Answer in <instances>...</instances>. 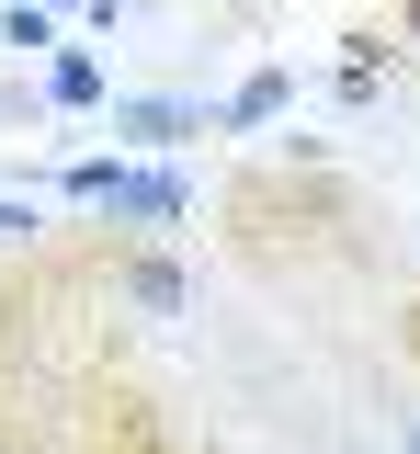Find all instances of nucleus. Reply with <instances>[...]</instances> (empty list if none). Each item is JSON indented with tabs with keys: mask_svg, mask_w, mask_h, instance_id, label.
I'll return each instance as SVG.
<instances>
[{
	"mask_svg": "<svg viewBox=\"0 0 420 454\" xmlns=\"http://www.w3.org/2000/svg\"><path fill=\"white\" fill-rule=\"evenodd\" d=\"M228 250H239L250 273H318V262H353L363 250V193L341 182V170L318 160H284V170H250V182H228Z\"/></svg>",
	"mask_w": 420,
	"mask_h": 454,
	"instance_id": "nucleus-1",
	"label": "nucleus"
},
{
	"mask_svg": "<svg viewBox=\"0 0 420 454\" xmlns=\"http://www.w3.org/2000/svg\"><path fill=\"white\" fill-rule=\"evenodd\" d=\"M103 284L136 318H182L193 307V273L171 262V239H136V227H103Z\"/></svg>",
	"mask_w": 420,
	"mask_h": 454,
	"instance_id": "nucleus-2",
	"label": "nucleus"
},
{
	"mask_svg": "<svg viewBox=\"0 0 420 454\" xmlns=\"http://www.w3.org/2000/svg\"><path fill=\"white\" fill-rule=\"evenodd\" d=\"M103 125H114L125 148H148V160H171V148H193V137H205L216 114L193 103V91H114V103H103Z\"/></svg>",
	"mask_w": 420,
	"mask_h": 454,
	"instance_id": "nucleus-3",
	"label": "nucleus"
},
{
	"mask_svg": "<svg viewBox=\"0 0 420 454\" xmlns=\"http://www.w3.org/2000/svg\"><path fill=\"white\" fill-rule=\"evenodd\" d=\"M46 103H58V114H103V103H114L103 57H91V46H68V35H58V46H46Z\"/></svg>",
	"mask_w": 420,
	"mask_h": 454,
	"instance_id": "nucleus-4",
	"label": "nucleus"
},
{
	"mask_svg": "<svg viewBox=\"0 0 420 454\" xmlns=\"http://www.w3.org/2000/svg\"><path fill=\"white\" fill-rule=\"evenodd\" d=\"M284 103H296V68H250V80H239V103L216 114V125H239V137H250V125H273Z\"/></svg>",
	"mask_w": 420,
	"mask_h": 454,
	"instance_id": "nucleus-5",
	"label": "nucleus"
},
{
	"mask_svg": "<svg viewBox=\"0 0 420 454\" xmlns=\"http://www.w3.org/2000/svg\"><path fill=\"white\" fill-rule=\"evenodd\" d=\"M46 46H58V12H46V0H0V57H23V68H35Z\"/></svg>",
	"mask_w": 420,
	"mask_h": 454,
	"instance_id": "nucleus-6",
	"label": "nucleus"
},
{
	"mask_svg": "<svg viewBox=\"0 0 420 454\" xmlns=\"http://www.w3.org/2000/svg\"><path fill=\"white\" fill-rule=\"evenodd\" d=\"M35 239H46V216H35L23 193H0V250H35Z\"/></svg>",
	"mask_w": 420,
	"mask_h": 454,
	"instance_id": "nucleus-7",
	"label": "nucleus"
},
{
	"mask_svg": "<svg viewBox=\"0 0 420 454\" xmlns=\"http://www.w3.org/2000/svg\"><path fill=\"white\" fill-rule=\"evenodd\" d=\"M398 443H409V454H420V397H409V409H398Z\"/></svg>",
	"mask_w": 420,
	"mask_h": 454,
	"instance_id": "nucleus-8",
	"label": "nucleus"
},
{
	"mask_svg": "<svg viewBox=\"0 0 420 454\" xmlns=\"http://www.w3.org/2000/svg\"><path fill=\"white\" fill-rule=\"evenodd\" d=\"M398 35H409V46H420V0H398Z\"/></svg>",
	"mask_w": 420,
	"mask_h": 454,
	"instance_id": "nucleus-9",
	"label": "nucleus"
},
{
	"mask_svg": "<svg viewBox=\"0 0 420 454\" xmlns=\"http://www.w3.org/2000/svg\"><path fill=\"white\" fill-rule=\"evenodd\" d=\"M46 12H80V0H46Z\"/></svg>",
	"mask_w": 420,
	"mask_h": 454,
	"instance_id": "nucleus-10",
	"label": "nucleus"
}]
</instances>
